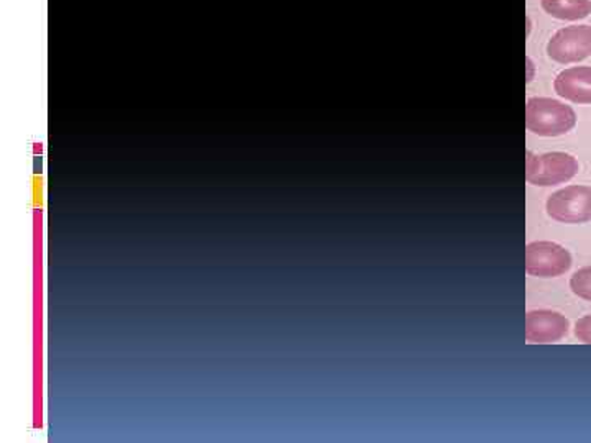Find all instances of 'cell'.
<instances>
[{"mask_svg":"<svg viewBox=\"0 0 591 443\" xmlns=\"http://www.w3.org/2000/svg\"><path fill=\"white\" fill-rule=\"evenodd\" d=\"M571 255L554 242H534L525 246V272L537 278H557L570 269Z\"/></svg>","mask_w":591,"mask_h":443,"instance_id":"cell-4","label":"cell"},{"mask_svg":"<svg viewBox=\"0 0 591 443\" xmlns=\"http://www.w3.org/2000/svg\"><path fill=\"white\" fill-rule=\"evenodd\" d=\"M570 322L558 312L532 311L525 315V340L531 343H554L568 334Z\"/></svg>","mask_w":591,"mask_h":443,"instance_id":"cell-6","label":"cell"},{"mask_svg":"<svg viewBox=\"0 0 591 443\" xmlns=\"http://www.w3.org/2000/svg\"><path fill=\"white\" fill-rule=\"evenodd\" d=\"M547 213L561 223H584L591 220V187L568 186L547 199Z\"/></svg>","mask_w":591,"mask_h":443,"instance_id":"cell-3","label":"cell"},{"mask_svg":"<svg viewBox=\"0 0 591 443\" xmlns=\"http://www.w3.org/2000/svg\"><path fill=\"white\" fill-rule=\"evenodd\" d=\"M578 161L571 154L545 153L535 156L531 151L525 160V179L534 186H555V184L567 183L571 177L577 176Z\"/></svg>","mask_w":591,"mask_h":443,"instance_id":"cell-2","label":"cell"},{"mask_svg":"<svg viewBox=\"0 0 591 443\" xmlns=\"http://www.w3.org/2000/svg\"><path fill=\"white\" fill-rule=\"evenodd\" d=\"M555 92L575 104H591V68L565 69L555 78Z\"/></svg>","mask_w":591,"mask_h":443,"instance_id":"cell-7","label":"cell"},{"mask_svg":"<svg viewBox=\"0 0 591 443\" xmlns=\"http://www.w3.org/2000/svg\"><path fill=\"white\" fill-rule=\"evenodd\" d=\"M35 206L43 207L42 179L38 176L35 177Z\"/></svg>","mask_w":591,"mask_h":443,"instance_id":"cell-11","label":"cell"},{"mask_svg":"<svg viewBox=\"0 0 591 443\" xmlns=\"http://www.w3.org/2000/svg\"><path fill=\"white\" fill-rule=\"evenodd\" d=\"M570 288L578 298L591 302V266H584L571 276Z\"/></svg>","mask_w":591,"mask_h":443,"instance_id":"cell-9","label":"cell"},{"mask_svg":"<svg viewBox=\"0 0 591 443\" xmlns=\"http://www.w3.org/2000/svg\"><path fill=\"white\" fill-rule=\"evenodd\" d=\"M575 337L578 340L583 341V343L591 345V315L587 317H581L580 320L575 325Z\"/></svg>","mask_w":591,"mask_h":443,"instance_id":"cell-10","label":"cell"},{"mask_svg":"<svg viewBox=\"0 0 591 443\" xmlns=\"http://www.w3.org/2000/svg\"><path fill=\"white\" fill-rule=\"evenodd\" d=\"M542 9L558 20L587 19L591 13V0H541Z\"/></svg>","mask_w":591,"mask_h":443,"instance_id":"cell-8","label":"cell"},{"mask_svg":"<svg viewBox=\"0 0 591 443\" xmlns=\"http://www.w3.org/2000/svg\"><path fill=\"white\" fill-rule=\"evenodd\" d=\"M577 125L570 105L547 97L529 98L525 105V128L538 137H560Z\"/></svg>","mask_w":591,"mask_h":443,"instance_id":"cell-1","label":"cell"},{"mask_svg":"<svg viewBox=\"0 0 591 443\" xmlns=\"http://www.w3.org/2000/svg\"><path fill=\"white\" fill-rule=\"evenodd\" d=\"M547 53L560 65L583 61L591 55V26H565L558 30L548 42Z\"/></svg>","mask_w":591,"mask_h":443,"instance_id":"cell-5","label":"cell"}]
</instances>
